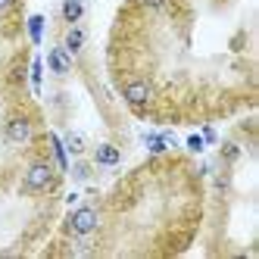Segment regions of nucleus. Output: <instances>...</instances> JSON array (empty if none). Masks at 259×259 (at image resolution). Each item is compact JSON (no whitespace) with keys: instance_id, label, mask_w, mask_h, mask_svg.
Wrapping results in <instances>:
<instances>
[{"instance_id":"obj_10","label":"nucleus","mask_w":259,"mask_h":259,"mask_svg":"<svg viewBox=\"0 0 259 259\" xmlns=\"http://www.w3.org/2000/svg\"><path fill=\"white\" fill-rule=\"evenodd\" d=\"M28 38H31V44H41V38H44V16H31L28 19Z\"/></svg>"},{"instance_id":"obj_1","label":"nucleus","mask_w":259,"mask_h":259,"mask_svg":"<svg viewBox=\"0 0 259 259\" xmlns=\"http://www.w3.org/2000/svg\"><path fill=\"white\" fill-rule=\"evenodd\" d=\"M94 228H97V209H91V206H78L75 212L69 215V231L75 234V237H88Z\"/></svg>"},{"instance_id":"obj_7","label":"nucleus","mask_w":259,"mask_h":259,"mask_svg":"<svg viewBox=\"0 0 259 259\" xmlns=\"http://www.w3.org/2000/svg\"><path fill=\"white\" fill-rule=\"evenodd\" d=\"M50 147H53V159H57L60 172H69V150H66V144L60 141V135H50Z\"/></svg>"},{"instance_id":"obj_17","label":"nucleus","mask_w":259,"mask_h":259,"mask_svg":"<svg viewBox=\"0 0 259 259\" xmlns=\"http://www.w3.org/2000/svg\"><path fill=\"white\" fill-rule=\"evenodd\" d=\"M141 4H144L147 10H159V7L165 4V0H141Z\"/></svg>"},{"instance_id":"obj_16","label":"nucleus","mask_w":259,"mask_h":259,"mask_svg":"<svg viewBox=\"0 0 259 259\" xmlns=\"http://www.w3.org/2000/svg\"><path fill=\"white\" fill-rule=\"evenodd\" d=\"M72 175H75L78 181H84V178H88V165H75V169H72Z\"/></svg>"},{"instance_id":"obj_6","label":"nucleus","mask_w":259,"mask_h":259,"mask_svg":"<svg viewBox=\"0 0 259 259\" xmlns=\"http://www.w3.org/2000/svg\"><path fill=\"white\" fill-rule=\"evenodd\" d=\"M94 159H97V165H116L122 159V153L116 150L113 144H100L97 150H94Z\"/></svg>"},{"instance_id":"obj_14","label":"nucleus","mask_w":259,"mask_h":259,"mask_svg":"<svg viewBox=\"0 0 259 259\" xmlns=\"http://www.w3.org/2000/svg\"><path fill=\"white\" fill-rule=\"evenodd\" d=\"M188 147H191L194 153H200V150H203V138H197V135H194V138H188Z\"/></svg>"},{"instance_id":"obj_15","label":"nucleus","mask_w":259,"mask_h":259,"mask_svg":"<svg viewBox=\"0 0 259 259\" xmlns=\"http://www.w3.org/2000/svg\"><path fill=\"white\" fill-rule=\"evenodd\" d=\"M215 141H219V135L212 128H203V144H215Z\"/></svg>"},{"instance_id":"obj_4","label":"nucleus","mask_w":259,"mask_h":259,"mask_svg":"<svg viewBox=\"0 0 259 259\" xmlns=\"http://www.w3.org/2000/svg\"><path fill=\"white\" fill-rule=\"evenodd\" d=\"M125 100L128 103H132V106H144L147 100H150V84H147V81H128L125 84Z\"/></svg>"},{"instance_id":"obj_19","label":"nucleus","mask_w":259,"mask_h":259,"mask_svg":"<svg viewBox=\"0 0 259 259\" xmlns=\"http://www.w3.org/2000/svg\"><path fill=\"white\" fill-rule=\"evenodd\" d=\"M10 7V0H0V10H7Z\"/></svg>"},{"instance_id":"obj_11","label":"nucleus","mask_w":259,"mask_h":259,"mask_svg":"<svg viewBox=\"0 0 259 259\" xmlns=\"http://www.w3.org/2000/svg\"><path fill=\"white\" fill-rule=\"evenodd\" d=\"M144 141H147V147H150V153H162L165 150V138H159V135H147Z\"/></svg>"},{"instance_id":"obj_3","label":"nucleus","mask_w":259,"mask_h":259,"mask_svg":"<svg viewBox=\"0 0 259 259\" xmlns=\"http://www.w3.org/2000/svg\"><path fill=\"white\" fill-rule=\"evenodd\" d=\"M31 122L28 119H10L7 122V141L10 144H28L31 141Z\"/></svg>"},{"instance_id":"obj_8","label":"nucleus","mask_w":259,"mask_h":259,"mask_svg":"<svg viewBox=\"0 0 259 259\" xmlns=\"http://www.w3.org/2000/svg\"><path fill=\"white\" fill-rule=\"evenodd\" d=\"M81 16H84V4H81V0H66V4H63V19L66 22H78Z\"/></svg>"},{"instance_id":"obj_9","label":"nucleus","mask_w":259,"mask_h":259,"mask_svg":"<svg viewBox=\"0 0 259 259\" xmlns=\"http://www.w3.org/2000/svg\"><path fill=\"white\" fill-rule=\"evenodd\" d=\"M84 47V31L81 28H69V34H66V50L69 53H78Z\"/></svg>"},{"instance_id":"obj_2","label":"nucleus","mask_w":259,"mask_h":259,"mask_svg":"<svg viewBox=\"0 0 259 259\" xmlns=\"http://www.w3.org/2000/svg\"><path fill=\"white\" fill-rule=\"evenodd\" d=\"M53 184V169L47 162H31L25 172V188L28 191H47Z\"/></svg>"},{"instance_id":"obj_5","label":"nucleus","mask_w":259,"mask_h":259,"mask_svg":"<svg viewBox=\"0 0 259 259\" xmlns=\"http://www.w3.org/2000/svg\"><path fill=\"white\" fill-rule=\"evenodd\" d=\"M47 66L57 72V75H66V72L72 69V53H69L66 47H53V50L47 53Z\"/></svg>"},{"instance_id":"obj_13","label":"nucleus","mask_w":259,"mask_h":259,"mask_svg":"<svg viewBox=\"0 0 259 259\" xmlns=\"http://www.w3.org/2000/svg\"><path fill=\"white\" fill-rule=\"evenodd\" d=\"M31 88L41 91V60L38 57H34V63H31Z\"/></svg>"},{"instance_id":"obj_12","label":"nucleus","mask_w":259,"mask_h":259,"mask_svg":"<svg viewBox=\"0 0 259 259\" xmlns=\"http://www.w3.org/2000/svg\"><path fill=\"white\" fill-rule=\"evenodd\" d=\"M66 147H69V153H81V150H84V138H81V135H69Z\"/></svg>"},{"instance_id":"obj_18","label":"nucleus","mask_w":259,"mask_h":259,"mask_svg":"<svg viewBox=\"0 0 259 259\" xmlns=\"http://www.w3.org/2000/svg\"><path fill=\"white\" fill-rule=\"evenodd\" d=\"M225 156H228V159H231V156H237V147H234V144H228V147H225Z\"/></svg>"}]
</instances>
